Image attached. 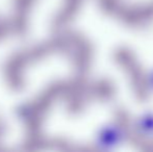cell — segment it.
Returning <instances> with one entry per match:
<instances>
[{
    "label": "cell",
    "instance_id": "6da1fadb",
    "mask_svg": "<svg viewBox=\"0 0 153 152\" xmlns=\"http://www.w3.org/2000/svg\"><path fill=\"white\" fill-rule=\"evenodd\" d=\"M126 136V131L122 125L111 123L99 130L96 136L95 144L101 149L111 150L124 143Z\"/></svg>",
    "mask_w": 153,
    "mask_h": 152
},
{
    "label": "cell",
    "instance_id": "7a4b0ae2",
    "mask_svg": "<svg viewBox=\"0 0 153 152\" xmlns=\"http://www.w3.org/2000/svg\"><path fill=\"white\" fill-rule=\"evenodd\" d=\"M134 129L144 138H153V112L143 113L137 117L134 123Z\"/></svg>",
    "mask_w": 153,
    "mask_h": 152
},
{
    "label": "cell",
    "instance_id": "3957f363",
    "mask_svg": "<svg viewBox=\"0 0 153 152\" xmlns=\"http://www.w3.org/2000/svg\"><path fill=\"white\" fill-rule=\"evenodd\" d=\"M146 87H147L148 91L153 93V70L148 74L147 80H146Z\"/></svg>",
    "mask_w": 153,
    "mask_h": 152
}]
</instances>
